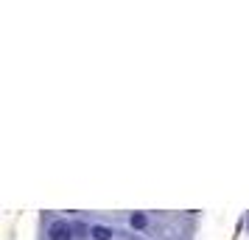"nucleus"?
<instances>
[{
  "label": "nucleus",
  "instance_id": "nucleus-1",
  "mask_svg": "<svg viewBox=\"0 0 249 240\" xmlns=\"http://www.w3.org/2000/svg\"><path fill=\"white\" fill-rule=\"evenodd\" d=\"M48 235H51V240H70L73 238V229H70L68 221H53L51 229H48Z\"/></svg>",
  "mask_w": 249,
  "mask_h": 240
},
{
  "label": "nucleus",
  "instance_id": "nucleus-2",
  "mask_svg": "<svg viewBox=\"0 0 249 240\" xmlns=\"http://www.w3.org/2000/svg\"><path fill=\"white\" fill-rule=\"evenodd\" d=\"M90 235H92L95 240H109V238H112V232H109L107 226H92Z\"/></svg>",
  "mask_w": 249,
  "mask_h": 240
},
{
  "label": "nucleus",
  "instance_id": "nucleus-3",
  "mask_svg": "<svg viewBox=\"0 0 249 240\" xmlns=\"http://www.w3.org/2000/svg\"><path fill=\"white\" fill-rule=\"evenodd\" d=\"M132 226L143 229V226H146V215H140V212H137V215H132Z\"/></svg>",
  "mask_w": 249,
  "mask_h": 240
}]
</instances>
